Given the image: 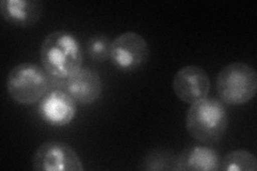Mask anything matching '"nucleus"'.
Segmentation results:
<instances>
[{
	"label": "nucleus",
	"mask_w": 257,
	"mask_h": 171,
	"mask_svg": "<svg viewBox=\"0 0 257 171\" xmlns=\"http://www.w3.org/2000/svg\"><path fill=\"white\" fill-rule=\"evenodd\" d=\"M51 89V75L36 63H20L11 69L7 77V90L20 105L28 106L40 102Z\"/></svg>",
	"instance_id": "3"
},
{
	"label": "nucleus",
	"mask_w": 257,
	"mask_h": 171,
	"mask_svg": "<svg viewBox=\"0 0 257 171\" xmlns=\"http://www.w3.org/2000/svg\"><path fill=\"white\" fill-rule=\"evenodd\" d=\"M32 166L37 171H83V161L71 145L46 141L37 149Z\"/></svg>",
	"instance_id": "6"
},
{
	"label": "nucleus",
	"mask_w": 257,
	"mask_h": 171,
	"mask_svg": "<svg viewBox=\"0 0 257 171\" xmlns=\"http://www.w3.org/2000/svg\"><path fill=\"white\" fill-rule=\"evenodd\" d=\"M211 81L208 73L197 66L183 67L173 79V90L180 101L193 104L208 96Z\"/></svg>",
	"instance_id": "8"
},
{
	"label": "nucleus",
	"mask_w": 257,
	"mask_h": 171,
	"mask_svg": "<svg viewBox=\"0 0 257 171\" xmlns=\"http://www.w3.org/2000/svg\"><path fill=\"white\" fill-rule=\"evenodd\" d=\"M220 100L231 106H240L253 100L257 92V73L243 62H232L224 67L216 77Z\"/></svg>",
	"instance_id": "4"
},
{
	"label": "nucleus",
	"mask_w": 257,
	"mask_h": 171,
	"mask_svg": "<svg viewBox=\"0 0 257 171\" xmlns=\"http://www.w3.org/2000/svg\"><path fill=\"white\" fill-rule=\"evenodd\" d=\"M63 89L76 103L91 105L99 100L103 85L98 72L89 68H82L66 81Z\"/></svg>",
	"instance_id": "9"
},
{
	"label": "nucleus",
	"mask_w": 257,
	"mask_h": 171,
	"mask_svg": "<svg viewBox=\"0 0 257 171\" xmlns=\"http://www.w3.org/2000/svg\"><path fill=\"white\" fill-rule=\"evenodd\" d=\"M38 112L48 125L66 126L76 116V102L64 89H51L40 101Z\"/></svg>",
	"instance_id": "7"
},
{
	"label": "nucleus",
	"mask_w": 257,
	"mask_h": 171,
	"mask_svg": "<svg viewBox=\"0 0 257 171\" xmlns=\"http://www.w3.org/2000/svg\"><path fill=\"white\" fill-rule=\"evenodd\" d=\"M222 171H256L257 158L254 154L246 150H235L226 154L221 159Z\"/></svg>",
	"instance_id": "12"
},
{
	"label": "nucleus",
	"mask_w": 257,
	"mask_h": 171,
	"mask_svg": "<svg viewBox=\"0 0 257 171\" xmlns=\"http://www.w3.org/2000/svg\"><path fill=\"white\" fill-rule=\"evenodd\" d=\"M188 133L200 143L219 142L226 134L228 113L221 100L205 97L191 104L186 117Z\"/></svg>",
	"instance_id": "2"
},
{
	"label": "nucleus",
	"mask_w": 257,
	"mask_h": 171,
	"mask_svg": "<svg viewBox=\"0 0 257 171\" xmlns=\"http://www.w3.org/2000/svg\"><path fill=\"white\" fill-rule=\"evenodd\" d=\"M111 41L104 35H95L88 40L86 50L93 61L102 62L109 58Z\"/></svg>",
	"instance_id": "13"
},
{
	"label": "nucleus",
	"mask_w": 257,
	"mask_h": 171,
	"mask_svg": "<svg viewBox=\"0 0 257 171\" xmlns=\"http://www.w3.org/2000/svg\"><path fill=\"white\" fill-rule=\"evenodd\" d=\"M221 157L218 151L207 145H190L175 160V170L214 171L219 170Z\"/></svg>",
	"instance_id": "10"
},
{
	"label": "nucleus",
	"mask_w": 257,
	"mask_h": 171,
	"mask_svg": "<svg viewBox=\"0 0 257 171\" xmlns=\"http://www.w3.org/2000/svg\"><path fill=\"white\" fill-rule=\"evenodd\" d=\"M40 58L53 80L66 84L70 77L82 69L83 48L73 34L57 30L44 39Z\"/></svg>",
	"instance_id": "1"
},
{
	"label": "nucleus",
	"mask_w": 257,
	"mask_h": 171,
	"mask_svg": "<svg viewBox=\"0 0 257 171\" xmlns=\"http://www.w3.org/2000/svg\"><path fill=\"white\" fill-rule=\"evenodd\" d=\"M150 48L141 35L127 31L111 41L109 59L112 66L120 71L132 72L147 63Z\"/></svg>",
	"instance_id": "5"
},
{
	"label": "nucleus",
	"mask_w": 257,
	"mask_h": 171,
	"mask_svg": "<svg viewBox=\"0 0 257 171\" xmlns=\"http://www.w3.org/2000/svg\"><path fill=\"white\" fill-rule=\"evenodd\" d=\"M0 13L6 22L18 27H30L43 13V5L38 0H3Z\"/></svg>",
	"instance_id": "11"
}]
</instances>
